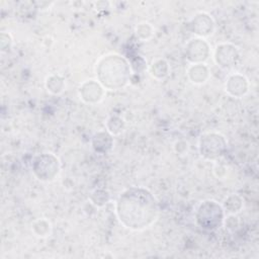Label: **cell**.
I'll use <instances>...</instances> for the list:
<instances>
[{
	"instance_id": "cell-2",
	"label": "cell",
	"mask_w": 259,
	"mask_h": 259,
	"mask_svg": "<svg viewBox=\"0 0 259 259\" xmlns=\"http://www.w3.org/2000/svg\"><path fill=\"white\" fill-rule=\"evenodd\" d=\"M100 82L108 88L122 87L127 80L128 67L119 56H108L99 63Z\"/></svg>"
},
{
	"instance_id": "cell-1",
	"label": "cell",
	"mask_w": 259,
	"mask_h": 259,
	"mask_svg": "<svg viewBox=\"0 0 259 259\" xmlns=\"http://www.w3.org/2000/svg\"><path fill=\"white\" fill-rule=\"evenodd\" d=\"M116 209L120 222L132 229L148 227L158 214L154 196L142 188H131L124 191L119 196Z\"/></svg>"
},
{
	"instance_id": "cell-3",
	"label": "cell",
	"mask_w": 259,
	"mask_h": 259,
	"mask_svg": "<svg viewBox=\"0 0 259 259\" xmlns=\"http://www.w3.org/2000/svg\"><path fill=\"white\" fill-rule=\"evenodd\" d=\"M238 88L237 89V95H241V94H244L247 90V86H246V80L239 76V75H236V76H233L229 79V83H228V90L231 91L233 90L234 88Z\"/></svg>"
}]
</instances>
